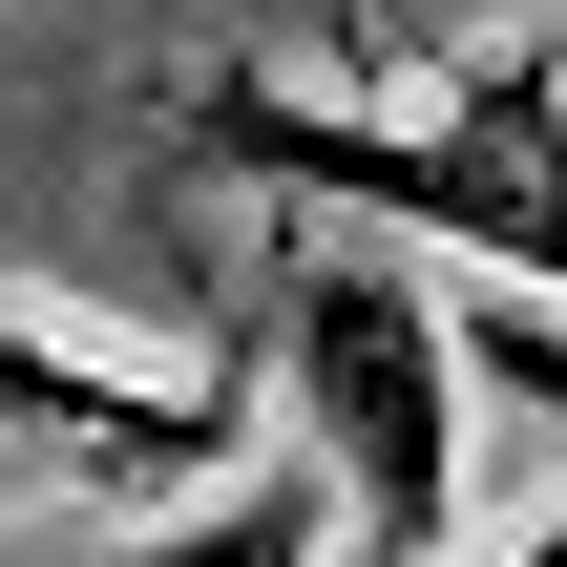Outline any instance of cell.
Here are the masks:
<instances>
[{"mask_svg":"<svg viewBox=\"0 0 567 567\" xmlns=\"http://www.w3.org/2000/svg\"><path fill=\"white\" fill-rule=\"evenodd\" d=\"M168 126L295 210H358L379 252H442L463 295L567 316V42H463L442 105H316L274 63H210V84H168Z\"/></svg>","mask_w":567,"mask_h":567,"instance_id":"6da1fadb","label":"cell"},{"mask_svg":"<svg viewBox=\"0 0 567 567\" xmlns=\"http://www.w3.org/2000/svg\"><path fill=\"white\" fill-rule=\"evenodd\" d=\"M252 379L295 400V463L337 484V547L358 567H442L463 526V295L379 231H274V337Z\"/></svg>","mask_w":567,"mask_h":567,"instance_id":"7a4b0ae2","label":"cell"},{"mask_svg":"<svg viewBox=\"0 0 567 567\" xmlns=\"http://www.w3.org/2000/svg\"><path fill=\"white\" fill-rule=\"evenodd\" d=\"M252 442V358H126L105 316H42L0 295V463H63V484H231Z\"/></svg>","mask_w":567,"mask_h":567,"instance_id":"3957f363","label":"cell"},{"mask_svg":"<svg viewBox=\"0 0 567 567\" xmlns=\"http://www.w3.org/2000/svg\"><path fill=\"white\" fill-rule=\"evenodd\" d=\"M84 567H358V547H337V484H316V463H231L210 505H168V526H105Z\"/></svg>","mask_w":567,"mask_h":567,"instance_id":"277c9868","label":"cell"},{"mask_svg":"<svg viewBox=\"0 0 567 567\" xmlns=\"http://www.w3.org/2000/svg\"><path fill=\"white\" fill-rule=\"evenodd\" d=\"M505 567H567V505H547V526H526V547H505Z\"/></svg>","mask_w":567,"mask_h":567,"instance_id":"5b68a950","label":"cell"}]
</instances>
